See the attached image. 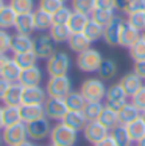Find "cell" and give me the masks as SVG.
<instances>
[{
  "label": "cell",
  "instance_id": "cell-1",
  "mask_svg": "<svg viewBox=\"0 0 145 146\" xmlns=\"http://www.w3.org/2000/svg\"><path fill=\"white\" fill-rule=\"evenodd\" d=\"M50 143L56 146H75L78 140V132L65 126L63 121H58L50 131Z\"/></svg>",
  "mask_w": 145,
  "mask_h": 146
},
{
  "label": "cell",
  "instance_id": "cell-2",
  "mask_svg": "<svg viewBox=\"0 0 145 146\" xmlns=\"http://www.w3.org/2000/svg\"><path fill=\"white\" fill-rule=\"evenodd\" d=\"M77 67L83 73H95L98 72L100 65L103 62V56L97 48H88L77 54Z\"/></svg>",
  "mask_w": 145,
  "mask_h": 146
},
{
  "label": "cell",
  "instance_id": "cell-3",
  "mask_svg": "<svg viewBox=\"0 0 145 146\" xmlns=\"http://www.w3.org/2000/svg\"><path fill=\"white\" fill-rule=\"evenodd\" d=\"M106 90L108 87L105 86V81L100 78H88L80 86V93L84 96L86 101H103Z\"/></svg>",
  "mask_w": 145,
  "mask_h": 146
},
{
  "label": "cell",
  "instance_id": "cell-4",
  "mask_svg": "<svg viewBox=\"0 0 145 146\" xmlns=\"http://www.w3.org/2000/svg\"><path fill=\"white\" fill-rule=\"evenodd\" d=\"M70 56L65 51H55L45 61V72L48 76H63L70 70Z\"/></svg>",
  "mask_w": 145,
  "mask_h": 146
},
{
  "label": "cell",
  "instance_id": "cell-5",
  "mask_svg": "<svg viewBox=\"0 0 145 146\" xmlns=\"http://www.w3.org/2000/svg\"><path fill=\"white\" fill-rule=\"evenodd\" d=\"M45 92L50 98H65L72 92V79L69 75L50 76L45 82Z\"/></svg>",
  "mask_w": 145,
  "mask_h": 146
},
{
  "label": "cell",
  "instance_id": "cell-6",
  "mask_svg": "<svg viewBox=\"0 0 145 146\" xmlns=\"http://www.w3.org/2000/svg\"><path fill=\"white\" fill-rule=\"evenodd\" d=\"M55 51H56V42L51 39V36L47 31L33 37V53L37 56V59L47 61Z\"/></svg>",
  "mask_w": 145,
  "mask_h": 146
},
{
  "label": "cell",
  "instance_id": "cell-7",
  "mask_svg": "<svg viewBox=\"0 0 145 146\" xmlns=\"http://www.w3.org/2000/svg\"><path fill=\"white\" fill-rule=\"evenodd\" d=\"M125 25H126V20L122 16H119V14L114 16V19L103 30V40H105V44L109 45V47H119V39H120V34H122Z\"/></svg>",
  "mask_w": 145,
  "mask_h": 146
},
{
  "label": "cell",
  "instance_id": "cell-8",
  "mask_svg": "<svg viewBox=\"0 0 145 146\" xmlns=\"http://www.w3.org/2000/svg\"><path fill=\"white\" fill-rule=\"evenodd\" d=\"M27 138L28 135H27V126L23 121L11 124V126H5L2 129V140L6 146H17Z\"/></svg>",
  "mask_w": 145,
  "mask_h": 146
},
{
  "label": "cell",
  "instance_id": "cell-9",
  "mask_svg": "<svg viewBox=\"0 0 145 146\" xmlns=\"http://www.w3.org/2000/svg\"><path fill=\"white\" fill-rule=\"evenodd\" d=\"M44 110H45V117L48 120H53L56 123L63 121L65 113L69 112L63 98H50V96H47L45 103H44Z\"/></svg>",
  "mask_w": 145,
  "mask_h": 146
},
{
  "label": "cell",
  "instance_id": "cell-10",
  "mask_svg": "<svg viewBox=\"0 0 145 146\" xmlns=\"http://www.w3.org/2000/svg\"><path fill=\"white\" fill-rule=\"evenodd\" d=\"M25 126H27V135H28L30 140H44L50 135L51 131L50 120L47 117L34 120L31 123H25Z\"/></svg>",
  "mask_w": 145,
  "mask_h": 146
},
{
  "label": "cell",
  "instance_id": "cell-11",
  "mask_svg": "<svg viewBox=\"0 0 145 146\" xmlns=\"http://www.w3.org/2000/svg\"><path fill=\"white\" fill-rule=\"evenodd\" d=\"M105 100H106V106H109L111 109L119 112V110L128 103L126 101V100H128V95L125 93V90L120 86V82H117V84H112L108 87Z\"/></svg>",
  "mask_w": 145,
  "mask_h": 146
},
{
  "label": "cell",
  "instance_id": "cell-12",
  "mask_svg": "<svg viewBox=\"0 0 145 146\" xmlns=\"http://www.w3.org/2000/svg\"><path fill=\"white\" fill-rule=\"evenodd\" d=\"M108 134H109V131L106 129V127H103L97 120L95 121H88L86 127L83 129L84 138L89 141V143H92V145H95V143H98L100 140H103Z\"/></svg>",
  "mask_w": 145,
  "mask_h": 146
},
{
  "label": "cell",
  "instance_id": "cell-13",
  "mask_svg": "<svg viewBox=\"0 0 145 146\" xmlns=\"http://www.w3.org/2000/svg\"><path fill=\"white\" fill-rule=\"evenodd\" d=\"M31 50H33V37H31V34L16 33V34L11 36L9 51H13V54L27 53V51H31Z\"/></svg>",
  "mask_w": 145,
  "mask_h": 146
},
{
  "label": "cell",
  "instance_id": "cell-14",
  "mask_svg": "<svg viewBox=\"0 0 145 146\" xmlns=\"http://www.w3.org/2000/svg\"><path fill=\"white\" fill-rule=\"evenodd\" d=\"M119 82L123 87V90H125V93L128 95V98H133V96L140 90V87L144 86V79L140 78V76H137L134 72H130V73H126V75H123Z\"/></svg>",
  "mask_w": 145,
  "mask_h": 146
},
{
  "label": "cell",
  "instance_id": "cell-15",
  "mask_svg": "<svg viewBox=\"0 0 145 146\" xmlns=\"http://www.w3.org/2000/svg\"><path fill=\"white\" fill-rule=\"evenodd\" d=\"M45 100H47V92L41 86L23 87L22 90V104H44Z\"/></svg>",
  "mask_w": 145,
  "mask_h": 146
},
{
  "label": "cell",
  "instance_id": "cell-16",
  "mask_svg": "<svg viewBox=\"0 0 145 146\" xmlns=\"http://www.w3.org/2000/svg\"><path fill=\"white\" fill-rule=\"evenodd\" d=\"M19 82L23 87H33V86H41L42 82V68L39 65H33L30 68H25L20 73Z\"/></svg>",
  "mask_w": 145,
  "mask_h": 146
},
{
  "label": "cell",
  "instance_id": "cell-17",
  "mask_svg": "<svg viewBox=\"0 0 145 146\" xmlns=\"http://www.w3.org/2000/svg\"><path fill=\"white\" fill-rule=\"evenodd\" d=\"M20 117L23 123H31L34 120L45 117L44 104H22L20 106Z\"/></svg>",
  "mask_w": 145,
  "mask_h": 146
},
{
  "label": "cell",
  "instance_id": "cell-18",
  "mask_svg": "<svg viewBox=\"0 0 145 146\" xmlns=\"http://www.w3.org/2000/svg\"><path fill=\"white\" fill-rule=\"evenodd\" d=\"M16 33L20 34H31L36 27H34V16L33 13H25V14H17L14 22Z\"/></svg>",
  "mask_w": 145,
  "mask_h": 146
},
{
  "label": "cell",
  "instance_id": "cell-19",
  "mask_svg": "<svg viewBox=\"0 0 145 146\" xmlns=\"http://www.w3.org/2000/svg\"><path fill=\"white\" fill-rule=\"evenodd\" d=\"M97 121H98L103 127H106L108 131H112L117 124H120V121H119V112H117V110H114V109H111L109 106H106V104H105V107H103L100 117L97 118Z\"/></svg>",
  "mask_w": 145,
  "mask_h": 146
},
{
  "label": "cell",
  "instance_id": "cell-20",
  "mask_svg": "<svg viewBox=\"0 0 145 146\" xmlns=\"http://www.w3.org/2000/svg\"><path fill=\"white\" fill-rule=\"evenodd\" d=\"M63 123L65 124V126L72 127L74 131L81 132V131L86 127V124H88V120H86L84 115H83V112L69 110V112L65 113V117L63 118Z\"/></svg>",
  "mask_w": 145,
  "mask_h": 146
},
{
  "label": "cell",
  "instance_id": "cell-21",
  "mask_svg": "<svg viewBox=\"0 0 145 146\" xmlns=\"http://www.w3.org/2000/svg\"><path fill=\"white\" fill-rule=\"evenodd\" d=\"M67 45L72 51H75V53L78 54V53H81V51L91 48L92 42L86 37L84 33H72L70 37H69V40H67Z\"/></svg>",
  "mask_w": 145,
  "mask_h": 146
},
{
  "label": "cell",
  "instance_id": "cell-22",
  "mask_svg": "<svg viewBox=\"0 0 145 146\" xmlns=\"http://www.w3.org/2000/svg\"><path fill=\"white\" fill-rule=\"evenodd\" d=\"M140 113H142V110H140L133 101L131 103L128 101L119 110V121H120V124H128L131 121H134L136 118H139Z\"/></svg>",
  "mask_w": 145,
  "mask_h": 146
},
{
  "label": "cell",
  "instance_id": "cell-23",
  "mask_svg": "<svg viewBox=\"0 0 145 146\" xmlns=\"http://www.w3.org/2000/svg\"><path fill=\"white\" fill-rule=\"evenodd\" d=\"M125 126H126V131H128L131 143H137L140 138L145 137V120L142 117L136 118L134 121L125 124Z\"/></svg>",
  "mask_w": 145,
  "mask_h": 146
},
{
  "label": "cell",
  "instance_id": "cell-24",
  "mask_svg": "<svg viewBox=\"0 0 145 146\" xmlns=\"http://www.w3.org/2000/svg\"><path fill=\"white\" fill-rule=\"evenodd\" d=\"M22 90L23 86L20 82H11L5 98H3L5 106H20L22 104Z\"/></svg>",
  "mask_w": 145,
  "mask_h": 146
},
{
  "label": "cell",
  "instance_id": "cell-25",
  "mask_svg": "<svg viewBox=\"0 0 145 146\" xmlns=\"http://www.w3.org/2000/svg\"><path fill=\"white\" fill-rule=\"evenodd\" d=\"M89 20H91V16L74 11L70 19H69V22H67V27L70 30V33H83L86 25L89 23Z\"/></svg>",
  "mask_w": 145,
  "mask_h": 146
},
{
  "label": "cell",
  "instance_id": "cell-26",
  "mask_svg": "<svg viewBox=\"0 0 145 146\" xmlns=\"http://www.w3.org/2000/svg\"><path fill=\"white\" fill-rule=\"evenodd\" d=\"M117 72H119L117 62L112 58H103V62H102V65H100L97 73H98L100 79H103V81H111L114 76L117 75Z\"/></svg>",
  "mask_w": 145,
  "mask_h": 146
},
{
  "label": "cell",
  "instance_id": "cell-27",
  "mask_svg": "<svg viewBox=\"0 0 145 146\" xmlns=\"http://www.w3.org/2000/svg\"><path fill=\"white\" fill-rule=\"evenodd\" d=\"M117 9L125 14L145 11V0H117Z\"/></svg>",
  "mask_w": 145,
  "mask_h": 146
},
{
  "label": "cell",
  "instance_id": "cell-28",
  "mask_svg": "<svg viewBox=\"0 0 145 146\" xmlns=\"http://www.w3.org/2000/svg\"><path fill=\"white\" fill-rule=\"evenodd\" d=\"M33 16H34V27L41 33H45L53 27V19H51V14H48V13L36 9V11H33Z\"/></svg>",
  "mask_w": 145,
  "mask_h": 146
},
{
  "label": "cell",
  "instance_id": "cell-29",
  "mask_svg": "<svg viewBox=\"0 0 145 146\" xmlns=\"http://www.w3.org/2000/svg\"><path fill=\"white\" fill-rule=\"evenodd\" d=\"M140 39V31L131 28V27L125 25L122 34H120V39H119V47H123V48H130L131 45H134L137 40Z\"/></svg>",
  "mask_w": 145,
  "mask_h": 146
},
{
  "label": "cell",
  "instance_id": "cell-30",
  "mask_svg": "<svg viewBox=\"0 0 145 146\" xmlns=\"http://www.w3.org/2000/svg\"><path fill=\"white\" fill-rule=\"evenodd\" d=\"M17 13L11 8V5H5L0 11V28L2 30H9L14 28Z\"/></svg>",
  "mask_w": 145,
  "mask_h": 146
},
{
  "label": "cell",
  "instance_id": "cell-31",
  "mask_svg": "<svg viewBox=\"0 0 145 146\" xmlns=\"http://www.w3.org/2000/svg\"><path fill=\"white\" fill-rule=\"evenodd\" d=\"M103 107H105V104H103L102 101H86L81 112H83V115L86 117L88 121H95L97 118L100 117Z\"/></svg>",
  "mask_w": 145,
  "mask_h": 146
},
{
  "label": "cell",
  "instance_id": "cell-32",
  "mask_svg": "<svg viewBox=\"0 0 145 146\" xmlns=\"http://www.w3.org/2000/svg\"><path fill=\"white\" fill-rule=\"evenodd\" d=\"M48 34L51 36V39L55 40L56 44H64L69 40L70 37V30H69L67 25H58V23H53L50 30H48Z\"/></svg>",
  "mask_w": 145,
  "mask_h": 146
},
{
  "label": "cell",
  "instance_id": "cell-33",
  "mask_svg": "<svg viewBox=\"0 0 145 146\" xmlns=\"http://www.w3.org/2000/svg\"><path fill=\"white\" fill-rule=\"evenodd\" d=\"M64 101H65L67 109L69 110H75V112H81L83 107H84V104H86L84 96H83L80 92H74V90L65 96Z\"/></svg>",
  "mask_w": 145,
  "mask_h": 146
},
{
  "label": "cell",
  "instance_id": "cell-34",
  "mask_svg": "<svg viewBox=\"0 0 145 146\" xmlns=\"http://www.w3.org/2000/svg\"><path fill=\"white\" fill-rule=\"evenodd\" d=\"M22 117H20V106H3V123L5 126H11V124L20 123Z\"/></svg>",
  "mask_w": 145,
  "mask_h": 146
},
{
  "label": "cell",
  "instance_id": "cell-35",
  "mask_svg": "<svg viewBox=\"0 0 145 146\" xmlns=\"http://www.w3.org/2000/svg\"><path fill=\"white\" fill-rule=\"evenodd\" d=\"M20 73H22V68L17 65V62L14 61V59H9V62L6 64L5 70L2 72V78H5L6 81L9 82H19V78H20Z\"/></svg>",
  "mask_w": 145,
  "mask_h": 146
},
{
  "label": "cell",
  "instance_id": "cell-36",
  "mask_svg": "<svg viewBox=\"0 0 145 146\" xmlns=\"http://www.w3.org/2000/svg\"><path fill=\"white\" fill-rule=\"evenodd\" d=\"M13 59L17 62V65H19L22 70H25V68H30L33 67V65H37V56L31 51H27V53H19V54H14Z\"/></svg>",
  "mask_w": 145,
  "mask_h": 146
},
{
  "label": "cell",
  "instance_id": "cell-37",
  "mask_svg": "<svg viewBox=\"0 0 145 146\" xmlns=\"http://www.w3.org/2000/svg\"><path fill=\"white\" fill-rule=\"evenodd\" d=\"M103 30H105V27L98 25L97 22H94V20L91 19L83 33L86 34V37H88L91 42H97V40L103 39Z\"/></svg>",
  "mask_w": 145,
  "mask_h": 146
},
{
  "label": "cell",
  "instance_id": "cell-38",
  "mask_svg": "<svg viewBox=\"0 0 145 146\" xmlns=\"http://www.w3.org/2000/svg\"><path fill=\"white\" fill-rule=\"evenodd\" d=\"M109 134H111L112 138L119 143V146H128V145H131L130 135H128V131H126L125 124H117L112 131H109Z\"/></svg>",
  "mask_w": 145,
  "mask_h": 146
},
{
  "label": "cell",
  "instance_id": "cell-39",
  "mask_svg": "<svg viewBox=\"0 0 145 146\" xmlns=\"http://www.w3.org/2000/svg\"><path fill=\"white\" fill-rule=\"evenodd\" d=\"M72 9L91 16L95 9V0H72Z\"/></svg>",
  "mask_w": 145,
  "mask_h": 146
},
{
  "label": "cell",
  "instance_id": "cell-40",
  "mask_svg": "<svg viewBox=\"0 0 145 146\" xmlns=\"http://www.w3.org/2000/svg\"><path fill=\"white\" fill-rule=\"evenodd\" d=\"M116 16V11H106V9H94V13L91 14V19L97 22L98 25L106 27L109 22L114 19Z\"/></svg>",
  "mask_w": 145,
  "mask_h": 146
},
{
  "label": "cell",
  "instance_id": "cell-41",
  "mask_svg": "<svg viewBox=\"0 0 145 146\" xmlns=\"http://www.w3.org/2000/svg\"><path fill=\"white\" fill-rule=\"evenodd\" d=\"M9 5L17 14H25V13L34 11V0H9Z\"/></svg>",
  "mask_w": 145,
  "mask_h": 146
},
{
  "label": "cell",
  "instance_id": "cell-42",
  "mask_svg": "<svg viewBox=\"0 0 145 146\" xmlns=\"http://www.w3.org/2000/svg\"><path fill=\"white\" fill-rule=\"evenodd\" d=\"M126 25L142 33L145 30V14H144V11L128 14V17H126Z\"/></svg>",
  "mask_w": 145,
  "mask_h": 146
},
{
  "label": "cell",
  "instance_id": "cell-43",
  "mask_svg": "<svg viewBox=\"0 0 145 146\" xmlns=\"http://www.w3.org/2000/svg\"><path fill=\"white\" fill-rule=\"evenodd\" d=\"M128 53H130V58L133 59L134 62H139V61H144L145 59V40L140 37L134 45H131L128 48Z\"/></svg>",
  "mask_w": 145,
  "mask_h": 146
},
{
  "label": "cell",
  "instance_id": "cell-44",
  "mask_svg": "<svg viewBox=\"0 0 145 146\" xmlns=\"http://www.w3.org/2000/svg\"><path fill=\"white\" fill-rule=\"evenodd\" d=\"M72 13H74V9H70L69 6L63 5L58 11H55L53 14H51L53 23H58V25H67V22H69V19H70Z\"/></svg>",
  "mask_w": 145,
  "mask_h": 146
},
{
  "label": "cell",
  "instance_id": "cell-45",
  "mask_svg": "<svg viewBox=\"0 0 145 146\" xmlns=\"http://www.w3.org/2000/svg\"><path fill=\"white\" fill-rule=\"evenodd\" d=\"M63 5H64L63 0H39V2H37V9L45 11L48 14H53V13L58 11Z\"/></svg>",
  "mask_w": 145,
  "mask_h": 146
},
{
  "label": "cell",
  "instance_id": "cell-46",
  "mask_svg": "<svg viewBox=\"0 0 145 146\" xmlns=\"http://www.w3.org/2000/svg\"><path fill=\"white\" fill-rule=\"evenodd\" d=\"M11 45V34L8 33V30L0 28V53H6L9 50Z\"/></svg>",
  "mask_w": 145,
  "mask_h": 146
},
{
  "label": "cell",
  "instance_id": "cell-47",
  "mask_svg": "<svg viewBox=\"0 0 145 146\" xmlns=\"http://www.w3.org/2000/svg\"><path fill=\"white\" fill-rule=\"evenodd\" d=\"M95 9L116 11L117 9V0H95Z\"/></svg>",
  "mask_w": 145,
  "mask_h": 146
},
{
  "label": "cell",
  "instance_id": "cell-48",
  "mask_svg": "<svg viewBox=\"0 0 145 146\" xmlns=\"http://www.w3.org/2000/svg\"><path fill=\"white\" fill-rule=\"evenodd\" d=\"M131 100H133V103L136 104V106L139 107L140 110H144V109H145V86H142V87H140V90H139V92H137Z\"/></svg>",
  "mask_w": 145,
  "mask_h": 146
},
{
  "label": "cell",
  "instance_id": "cell-49",
  "mask_svg": "<svg viewBox=\"0 0 145 146\" xmlns=\"http://www.w3.org/2000/svg\"><path fill=\"white\" fill-rule=\"evenodd\" d=\"M133 72L136 73L137 76H140L142 79H145V59L144 61H139V62H134Z\"/></svg>",
  "mask_w": 145,
  "mask_h": 146
},
{
  "label": "cell",
  "instance_id": "cell-50",
  "mask_svg": "<svg viewBox=\"0 0 145 146\" xmlns=\"http://www.w3.org/2000/svg\"><path fill=\"white\" fill-rule=\"evenodd\" d=\"M9 86H11V82L6 81L5 78L0 76V101H3V98H5V95H6V92H8Z\"/></svg>",
  "mask_w": 145,
  "mask_h": 146
},
{
  "label": "cell",
  "instance_id": "cell-51",
  "mask_svg": "<svg viewBox=\"0 0 145 146\" xmlns=\"http://www.w3.org/2000/svg\"><path fill=\"white\" fill-rule=\"evenodd\" d=\"M94 146H119V143H117V141L112 138L111 134H108L105 138H103V140H100L98 143H95Z\"/></svg>",
  "mask_w": 145,
  "mask_h": 146
},
{
  "label": "cell",
  "instance_id": "cell-52",
  "mask_svg": "<svg viewBox=\"0 0 145 146\" xmlns=\"http://www.w3.org/2000/svg\"><path fill=\"white\" fill-rule=\"evenodd\" d=\"M9 59L11 58L6 56V53H0V75H2V72L5 70V67H6V64L9 62Z\"/></svg>",
  "mask_w": 145,
  "mask_h": 146
},
{
  "label": "cell",
  "instance_id": "cell-53",
  "mask_svg": "<svg viewBox=\"0 0 145 146\" xmlns=\"http://www.w3.org/2000/svg\"><path fill=\"white\" fill-rule=\"evenodd\" d=\"M5 127V123H3V107H0V131Z\"/></svg>",
  "mask_w": 145,
  "mask_h": 146
},
{
  "label": "cell",
  "instance_id": "cell-54",
  "mask_svg": "<svg viewBox=\"0 0 145 146\" xmlns=\"http://www.w3.org/2000/svg\"><path fill=\"white\" fill-rule=\"evenodd\" d=\"M17 146H34V145L31 143V140H30V138H27V140H23L22 143H19Z\"/></svg>",
  "mask_w": 145,
  "mask_h": 146
},
{
  "label": "cell",
  "instance_id": "cell-55",
  "mask_svg": "<svg viewBox=\"0 0 145 146\" xmlns=\"http://www.w3.org/2000/svg\"><path fill=\"white\" fill-rule=\"evenodd\" d=\"M137 146H145V137H144V138H140V140L137 141Z\"/></svg>",
  "mask_w": 145,
  "mask_h": 146
},
{
  "label": "cell",
  "instance_id": "cell-56",
  "mask_svg": "<svg viewBox=\"0 0 145 146\" xmlns=\"http://www.w3.org/2000/svg\"><path fill=\"white\" fill-rule=\"evenodd\" d=\"M3 6H5V0H0V11H2Z\"/></svg>",
  "mask_w": 145,
  "mask_h": 146
},
{
  "label": "cell",
  "instance_id": "cell-57",
  "mask_svg": "<svg viewBox=\"0 0 145 146\" xmlns=\"http://www.w3.org/2000/svg\"><path fill=\"white\" fill-rule=\"evenodd\" d=\"M140 37H142V39H144V40H145V30H144V31H142V33H140Z\"/></svg>",
  "mask_w": 145,
  "mask_h": 146
},
{
  "label": "cell",
  "instance_id": "cell-58",
  "mask_svg": "<svg viewBox=\"0 0 145 146\" xmlns=\"http://www.w3.org/2000/svg\"><path fill=\"white\" fill-rule=\"evenodd\" d=\"M140 117H142V118H144V120H145V109L142 110V113H140Z\"/></svg>",
  "mask_w": 145,
  "mask_h": 146
},
{
  "label": "cell",
  "instance_id": "cell-59",
  "mask_svg": "<svg viewBox=\"0 0 145 146\" xmlns=\"http://www.w3.org/2000/svg\"><path fill=\"white\" fill-rule=\"evenodd\" d=\"M2 143H3V140H2V135H0V146H2Z\"/></svg>",
  "mask_w": 145,
  "mask_h": 146
},
{
  "label": "cell",
  "instance_id": "cell-60",
  "mask_svg": "<svg viewBox=\"0 0 145 146\" xmlns=\"http://www.w3.org/2000/svg\"><path fill=\"white\" fill-rule=\"evenodd\" d=\"M48 146H56V145H51V143H50V145H48Z\"/></svg>",
  "mask_w": 145,
  "mask_h": 146
},
{
  "label": "cell",
  "instance_id": "cell-61",
  "mask_svg": "<svg viewBox=\"0 0 145 146\" xmlns=\"http://www.w3.org/2000/svg\"><path fill=\"white\" fill-rule=\"evenodd\" d=\"M63 2H64V3H65V2H69V0H63Z\"/></svg>",
  "mask_w": 145,
  "mask_h": 146
},
{
  "label": "cell",
  "instance_id": "cell-62",
  "mask_svg": "<svg viewBox=\"0 0 145 146\" xmlns=\"http://www.w3.org/2000/svg\"><path fill=\"white\" fill-rule=\"evenodd\" d=\"M144 14H145V11H144Z\"/></svg>",
  "mask_w": 145,
  "mask_h": 146
},
{
  "label": "cell",
  "instance_id": "cell-63",
  "mask_svg": "<svg viewBox=\"0 0 145 146\" xmlns=\"http://www.w3.org/2000/svg\"><path fill=\"white\" fill-rule=\"evenodd\" d=\"M128 146H131V145H128Z\"/></svg>",
  "mask_w": 145,
  "mask_h": 146
},
{
  "label": "cell",
  "instance_id": "cell-64",
  "mask_svg": "<svg viewBox=\"0 0 145 146\" xmlns=\"http://www.w3.org/2000/svg\"><path fill=\"white\" fill-rule=\"evenodd\" d=\"M5 2H6V0H5Z\"/></svg>",
  "mask_w": 145,
  "mask_h": 146
}]
</instances>
